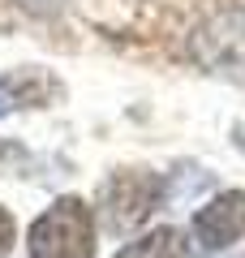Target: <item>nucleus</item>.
<instances>
[{"mask_svg": "<svg viewBox=\"0 0 245 258\" xmlns=\"http://www.w3.org/2000/svg\"><path fill=\"white\" fill-rule=\"evenodd\" d=\"M146 13L185 64L245 82V0H146Z\"/></svg>", "mask_w": 245, "mask_h": 258, "instance_id": "1", "label": "nucleus"}, {"mask_svg": "<svg viewBox=\"0 0 245 258\" xmlns=\"http://www.w3.org/2000/svg\"><path fill=\"white\" fill-rule=\"evenodd\" d=\"M30 258H95V220L82 198H56L26 232Z\"/></svg>", "mask_w": 245, "mask_h": 258, "instance_id": "2", "label": "nucleus"}, {"mask_svg": "<svg viewBox=\"0 0 245 258\" xmlns=\"http://www.w3.org/2000/svg\"><path fill=\"white\" fill-rule=\"evenodd\" d=\"M163 198V181L159 172H146V168H120L108 176L99 194V220L112 237H125L138 224L151 220V211Z\"/></svg>", "mask_w": 245, "mask_h": 258, "instance_id": "3", "label": "nucleus"}, {"mask_svg": "<svg viewBox=\"0 0 245 258\" xmlns=\"http://www.w3.org/2000/svg\"><path fill=\"white\" fill-rule=\"evenodd\" d=\"M241 237H245V189L215 194V198L194 215V245H198L202 254L228 249Z\"/></svg>", "mask_w": 245, "mask_h": 258, "instance_id": "4", "label": "nucleus"}, {"mask_svg": "<svg viewBox=\"0 0 245 258\" xmlns=\"http://www.w3.org/2000/svg\"><path fill=\"white\" fill-rule=\"evenodd\" d=\"M60 95V82L43 69H13L0 78V116L18 108H43L47 99Z\"/></svg>", "mask_w": 245, "mask_h": 258, "instance_id": "5", "label": "nucleus"}, {"mask_svg": "<svg viewBox=\"0 0 245 258\" xmlns=\"http://www.w3.org/2000/svg\"><path fill=\"white\" fill-rule=\"evenodd\" d=\"M116 258H190V241L176 228H155V232H146V237L129 241Z\"/></svg>", "mask_w": 245, "mask_h": 258, "instance_id": "6", "label": "nucleus"}, {"mask_svg": "<svg viewBox=\"0 0 245 258\" xmlns=\"http://www.w3.org/2000/svg\"><path fill=\"white\" fill-rule=\"evenodd\" d=\"M13 237H18V224H13V215L5 211V207H0V254H5V249L13 245Z\"/></svg>", "mask_w": 245, "mask_h": 258, "instance_id": "7", "label": "nucleus"}, {"mask_svg": "<svg viewBox=\"0 0 245 258\" xmlns=\"http://www.w3.org/2000/svg\"><path fill=\"white\" fill-rule=\"evenodd\" d=\"M9 155H18V147H9V142H0V159H9Z\"/></svg>", "mask_w": 245, "mask_h": 258, "instance_id": "8", "label": "nucleus"}, {"mask_svg": "<svg viewBox=\"0 0 245 258\" xmlns=\"http://www.w3.org/2000/svg\"><path fill=\"white\" fill-rule=\"evenodd\" d=\"M236 147L245 151V125H236Z\"/></svg>", "mask_w": 245, "mask_h": 258, "instance_id": "9", "label": "nucleus"}, {"mask_svg": "<svg viewBox=\"0 0 245 258\" xmlns=\"http://www.w3.org/2000/svg\"><path fill=\"white\" fill-rule=\"evenodd\" d=\"M228 258H241V254H228Z\"/></svg>", "mask_w": 245, "mask_h": 258, "instance_id": "10", "label": "nucleus"}]
</instances>
